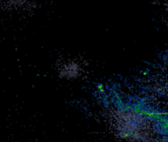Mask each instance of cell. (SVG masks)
Listing matches in <instances>:
<instances>
[{
	"mask_svg": "<svg viewBox=\"0 0 168 142\" xmlns=\"http://www.w3.org/2000/svg\"><path fill=\"white\" fill-rule=\"evenodd\" d=\"M82 68L78 62L75 61H69L67 63H64L62 67L60 68V75L64 78L67 79H74L77 78L80 75Z\"/></svg>",
	"mask_w": 168,
	"mask_h": 142,
	"instance_id": "cell-2",
	"label": "cell"
},
{
	"mask_svg": "<svg viewBox=\"0 0 168 142\" xmlns=\"http://www.w3.org/2000/svg\"><path fill=\"white\" fill-rule=\"evenodd\" d=\"M5 1H8V2H21V0H0V2H5Z\"/></svg>",
	"mask_w": 168,
	"mask_h": 142,
	"instance_id": "cell-3",
	"label": "cell"
},
{
	"mask_svg": "<svg viewBox=\"0 0 168 142\" xmlns=\"http://www.w3.org/2000/svg\"><path fill=\"white\" fill-rule=\"evenodd\" d=\"M144 117H138V115H134L133 117L126 115L123 117V130L125 137H134L138 139L140 136L142 137V134L144 136L147 135L149 126L144 123Z\"/></svg>",
	"mask_w": 168,
	"mask_h": 142,
	"instance_id": "cell-1",
	"label": "cell"
}]
</instances>
